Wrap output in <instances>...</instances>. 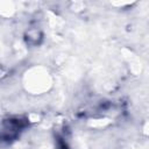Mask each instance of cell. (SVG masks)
<instances>
[{"label": "cell", "mask_w": 149, "mask_h": 149, "mask_svg": "<svg viewBox=\"0 0 149 149\" xmlns=\"http://www.w3.org/2000/svg\"><path fill=\"white\" fill-rule=\"evenodd\" d=\"M42 36L43 35L38 28H30L26 33L27 43H30V44H38L40 41L42 40Z\"/></svg>", "instance_id": "3957f363"}, {"label": "cell", "mask_w": 149, "mask_h": 149, "mask_svg": "<svg viewBox=\"0 0 149 149\" xmlns=\"http://www.w3.org/2000/svg\"><path fill=\"white\" fill-rule=\"evenodd\" d=\"M52 85V74L45 66H30L22 74V87L31 95H43L51 90Z\"/></svg>", "instance_id": "6da1fadb"}, {"label": "cell", "mask_w": 149, "mask_h": 149, "mask_svg": "<svg viewBox=\"0 0 149 149\" xmlns=\"http://www.w3.org/2000/svg\"><path fill=\"white\" fill-rule=\"evenodd\" d=\"M28 122V119H22L19 116L5 119L2 121V139L12 140L20 134V132L26 128Z\"/></svg>", "instance_id": "7a4b0ae2"}, {"label": "cell", "mask_w": 149, "mask_h": 149, "mask_svg": "<svg viewBox=\"0 0 149 149\" xmlns=\"http://www.w3.org/2000/svg\"><path fill=\"white\" fill-rule=\"evenodd\" d=\"M143 133L147 135V136H149V120L146 122V125L143 126Z\"/></svg>", "instance_id": "277c9868"}]
</instances>
